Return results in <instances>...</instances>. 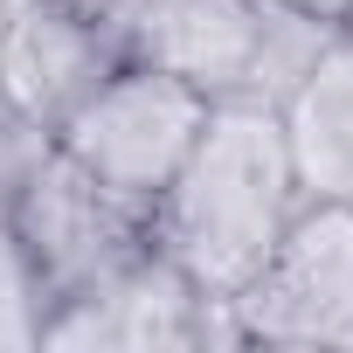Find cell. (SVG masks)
<instances>
[{"instance_id": "obj_1", "label": "cell", "mask_w": 353, "mask_h": 353, "mask_svg": "<svg viewBox=\"0 0 353 353\" xmlns=\"http://www.w3.org/2000/svg\"><path fill=\"white\" fill-rule=\"evenodd\" d=\"M298 208L305 194L284 152L277 104L222 97L208 104V125L188 145L181 173L152 201V243L188 270V284L208 305L229 312V298L263 270Z\"/></svg>"}, {"instance_id": "obj_2", "label": "cell", "mask_w": 353, "mask_h": 353, "mask_svg": "<svg viewBox=\"0 0 353 353\" xmlns=\"http://www.w3.org/2000/svg\"><path fill=\"white\" fill-rule=\"evenodd\" d=\"M325 35L332 21L291 8V0H132L125 8L132 63L188 77L215 104L222 97L277 104Z\"/></svg>"}, {"instance_id": "obj_3", "label": "cell", "mask_w": 353, "mask_h": 353, "mask_svg": "<svg viewBox=\"0 0 353 353\" xmlns=\"http://www.w3.org/2000/svg\"><path fill=\"white\" fill-rule=\"evenodd\" d=\"M208 90H194L188 77L173 70H152V63H118L49 139L90 173L104 181L118 201L145 208L166 194V181L181 173L188 145L201 139L208 125Z\"/></svg>"}, {"instance_id": "obj_4", "label": "cell", "mask_w": 353, "mask_h": 353, "mask_svg": "<svg viewBox=\"0 0 353 353\" xmlns=\"http://www.w3.org/2000/svg\"><path fill=\"white\" fill-rule=\"evenodd\" d=\"M8 229H14L21 256L35 263L49 312L63 298L104 284L111 270H125L139 250H152V215L118 201L104 181H90L56 139H28L21 181L8 201Z\"/></svg>"}, {"instance_id": "obj_5", "label": "cell", "mask_w": 353, "mask_h": 353, "mask_svg": "<svg viewBox=\"0 0 353 353\" xmlns=\"http://www.w3.org/2000/svg\"><path fill=\"white\" fill-rule=\"evenodd\" d=\"M229 332L243 346H353V208L305 201L263 270L229 298Z\"/></svg>"}, {"instance_id": "obj_6", "label": "cell", "mask_w": 353, "mask_h": 353, "mask_svg": "<svg viewBox=\"0 0 353 353\" xmlns=\"http://www.w3.org/2000/svg\"><path fill=\"white\" fill-rule=\"evenodd\" d=\"M118 63H132L125 28L77 0H0V111L49 139Z\"/></svg>"}, {"instance_id": "obj_7", "label": "cell", "mask_w": 353, "mask_h": 353, "mask_svg": "<svg viewBox=\"0 0 353 353\" xmlns=\"http://www.w3.org/2000/svg\"><path fill=\"white\" fill-rule=\"evenodd\" d=\"M208 339H236L229 312L208 305L159 243L139 250L104 284L63 298L42 325V346H77V353H159V346H208Z\"/></svg>"}, {"instance_id": "obj_8", "label": "cell", "mask_w": 353, "mask_h": 353, "mask_svg": "<svg viewBox=\"0 0 353 353\" xmlns=\"http://www.w3.org/2000/svg\"><path fill=\"white\" fill-rule=\"evenodd\" d=\"M277 125H284L298 194L353 208V28H332L319 42V56L277 97Z\"/></svg>"}, {"instance_id": "obj_9", "label": "cell", "mask_w": 353, "mask_h": 353, "mask_svg": "<svg viewBox=\"0 0 353 353\" xmlns=\"http://www.w3.org/2000/svg\"><path fill=\"white\" fill-rule=\"evenodd\" d=\"M42 325H49V291H42L35 263L21 256L14 229L0 222V353L42 346Z\"/></svg>"}, {"instance_id": "obj_10", "label": "cell", "mask_w": 353, "mask_h": 353, "mask_svg": "<svg viewBox=\"0 0 353 353\" xmlns=\"http://www.w3.org/2000/svg\"><path fill=\"white\" fill-rule=\"evenodd\" d=\"M35 132H21L8 111H0V222H8V201H14V181H21V152H28Z\"/></svg>"}, {"instance_id": "obj_11", "label": "cell", "mask_w": 353, "mask_h": 353, "mask_svg": "<svg viewBox=\"0 0 353 353\" xmlns=\"http://www.w3.org/2000/svg\"><path fill=\"white\" fill-rule=\"evenodd\" d=\"M291 8H305V14H319V21H332V28H339V21L353 14V0H291Z\"/></svg>"}]
</instances>
